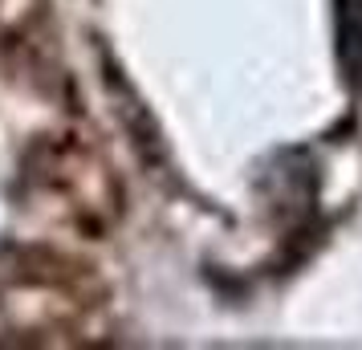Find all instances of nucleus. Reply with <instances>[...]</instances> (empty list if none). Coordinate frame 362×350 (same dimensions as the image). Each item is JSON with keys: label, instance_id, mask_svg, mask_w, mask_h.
<instances>
[{"label": "nucleus", "instance_id": "obj_1", "mask_svg": "<svg viewBox=\"0 0 362 350\" xmlns=\"http://www.w3.org/2000/svg\"><path fill=\"white\" fill-rule=\"evenodd\" d=\"M334 53L342 82L362 94V0H334Z\"/></svg>", "mask_w": 362, "mask_h": 350}]
</instances>
